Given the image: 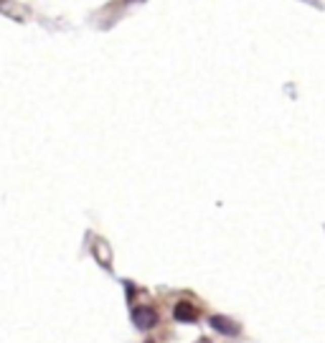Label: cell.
Masks as SVG:
<instances>
[{
  "instance_id": "7a4b0ae2",
  "label": "cell",
  "mask_w": 325,
  "mask_h": 343,
  "mask_svg": "<svg viewBox=\"0 0 325 343\" xmlns=\"http://www.w3.org/2000/svg\"><path fill=\"white\" fill-rule=\"evenodd\" d=\"M173 318H176L178 323H193V320L198 318V310H196L188 300H181V302H176V308H173Z\"/></svg>"
},
{
  "instance_id": "277c9868",
  "label": "cell",
  "mask_w": 325,
  "mask_h": 343,
  "mask_svg": "<svg viewBox=\"0 0 325 343\" xmlns=\"http://www.w3.org/2000/svg\"><path fill=\"white\" fill-rule=\"evenodd\" d=\"M198 343H206V340H198Z\"/></svg>"
},
{
  "instance_id": "3957f363",
  "label": "cell",
  "mask_w": 325,
  "mask_h": 343,
  "mask_svg": "<svg viewBox=\"0 0 325 343\" xmlns=\"http://www.w3.org/2000/svg\"><path fill=\"white\" fill-rule=\"evenodd\" d=\"M209 323L214 325V330H219V333H224V335H239V333H241V328H239L234 320L224 318V315H211Z\"/></svg>"
},
{
  "instance_id": "5b68a950",
  "label": "cell",
  "mask_w": 325,
  "mask_h": 343,
  "mask_svg": "<svg viewBox=\"0 0 325 343\" xmlns=\"http://www.w3.org/2000/svg\"><path fill=\"white\" fill-rule=\"evenodd\" d=\"M147 343H152V340H147Z\"/></svg>"
},
{
  "instance_id": "6da1fadb",
  "label": "cell",
  "mask_w": 325,
  "mask_h": 343,
  "mask_svg": "<svg viewBox=\"0 0 325 343\" xmlns=\"http://www.w3.org/2000/svg\"><path fill=\"white\" fill-rule=\"evenodd\" d=\"M132 320H135V325H137V328L147 330V328H152V325L157 323V313H155L152 308L140 305V308H135V310H132Z\"/></svg>"
}]
</instances>
